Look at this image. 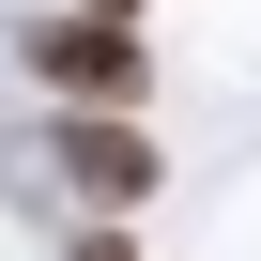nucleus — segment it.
I'll return each mask as SVG.
<instances>
[{"label": "nucleus", "mask_w": 261, "mask_h": 261, "mask_svg": "<svg viewBox=\"0 0 261 261\" xmlns=\"http://www.w3.org/2000/svg\"><path fill=\"white\" fill-rule=\"evenodd\" d=\"M31 154H46L77 200H92V230H139V200L169 185V154H154V123H139V108H62Z\"/></svg>", "instance_id": "nucleus-1"}, {"label": "nucleus", "mask_w": 261, "mask_h": 261, "mask_svg": "<svg viewBox=\"0 0 261 261\" xmlns=\"http://www.w3.org/2000/svg\"><path fill=\"white\" fill-rule=\"evenodd\" d=\"M16 62H31L62 108H139V92H154V46L123 31V16H31Z\"/></svg>", "instance_id": "nucleus-2"}, {"label": "nucleus", "mask_w": 261, "mask_h": 261, "mask_svg": "<svg viewBox=\"0 0 261 261\" xmlns=\"http://www.w3.org/2000/svg\"><path fill=\"white\" fill-rule=\"evenodd\" d=\"M62 261H139V230H77V246H62Z\"/></svg>", "instance_id": "nucleus-3"}, {"label": "nucleus", "mask_w": 261, "mask_h": 261, "mask_svg": "<svg viewBox=\"0 0 261 261\" xmlns=\"http://www.w3.org/2000/svg\"><path fill=\"white\" fill-rule=\"evenodd\" d=\"M77 16H123V31H139V0H77Z\"/></svg>", "instance_id": "nucleus-4"}]
</instances>
